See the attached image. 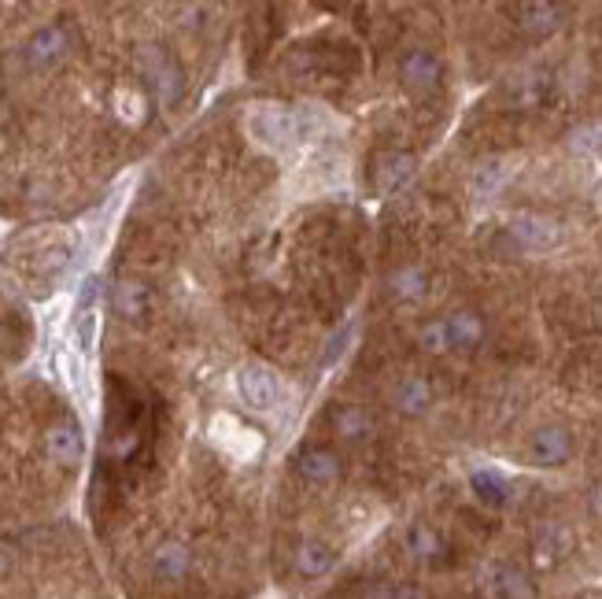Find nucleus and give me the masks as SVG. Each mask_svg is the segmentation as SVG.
Returning a JSON list of instances; mask_svg holds the SVG:
<instances>
[{
  "label": "nucleus",
  "mask_w": 602,
  "mask_h": 599,
  "mask_svg": "<svg viewBox=\"0 0 602 599\" xmlns=\"http://www.w3.org/2000/svg\"><path fill=\"white\" fill-rule=\"evenodd\" d=\"M71 45H74V37L67 26H41V30L26 41L23 56L34 71H49V67H56V63H63L71 56Z\"/></svg>",
  "instance_id": "nucleus-3"
},
{
  "label": "nucleus",
  "mask_w": 602,
  "mask_h": 599,
  "mask_svg": "<svg viewBox=\"0 0 602 599\" xmlns=\"http://www.w3.org/2000/svg\"><path fill=\"white\" fill-rule=\"evenodd\" d=\"M237 389H241V400L255 411H270L277 404V381L266 367H244L237 374Z\"/></svg>",
  "instance_id": "nucleus-10"
},
{
  "label": "nucleus",
  "mask_w": 602,
  "mask_h": 599,
  "mask_svg": "<svg viewBox=\"0 0 602 599\" xmlns=\"http://www.w3.org/2000/svg\"><path fill=\"white\" fill-rule=\"evenodd\" d=\"M97 296H100V282L97 278H89V282L82 285V296H78V341H82V348H89L93 344V322H97Z\"/></svg>",
  "instance_id": "nucleus-22"
},
{
  "label": "nucleus",
  "mask_w": 602,
  "mask_h": 599,
  "mask_svg": "<svg viewBox=\"0 0 602 599\" xmlns=\"http://www.w3.org/2000/svg\"><path fill=\"white\" fill-rule=\"evenodd\" d=\"M388 404L396 407L399 415L407 418H422L429 407H433V385L425 378H399L396 385H392V392H388Z\"/></svg>",
  "instance_id": "nucleus-9"
},
{
  "label": "nucleus",
  "mask_w": 602,
  "mask_h": 599,
  "mask_svg": "<svg viewBox=\"0 0 602 599\" xmlns=\"http://www.w3.org/2000/svg\"><path fill=\"white\" fill-rule=\"evenodd\" d=\"M514 23H518V30L529 37V41H543V37L562 30L566 8H562L558 0H525L518 8V15H514Z\"/></svg>",
  "instance_id": "nucleus-5"
},
{
  "label": "nucleus",
  "mask_w": 602,
  "mask_h": 599,
  "mask_svg": "<svg viewBox=\"0 0 602 599\" xmlns=\"http://www.w3.org/2000/svg\"><path fill=\"white\" fill-rule=\"evenodd\" d=\"M410 174H414V156H407V152H381L374 163V185L381 193L399 189Z\"/></svg>",
  "instance_id": "nucleus-13"
},
{
  "label": "nucleus",
  "mask_w": 602,
  "mask_h": 599,
  "mask_svg": "<svg viewBox=\"0 0 602 599\" xmlns=\"http://www.w3.org/2000/svg\"><path fill=\"white\" fill-rule=\"evenodd\" d=\"M591 511H595V514L602 518V485H599L595 492H591Z\"/></svg>",
  "instance_id": "nucleus-26"
},
{
  "label": "nucleus",
  "mask_w": 602,
  "mask_h": 599,
  "mask_svg": "<svg viewBox=\"0 0 602 599\" xmlns=\"http://www.w3.org/2000/svg\"><path fill=\"white\" fill-rule=\"evenodd\" d=\"M488 592L492 596H532L536 588H532L529 574L514 563H503V566H492V574H488Z\"/></svg>",
  "instance_id": "nucleus-16"
},
{
  "label": "nucleus",
  "mask_w": 602,
  "mask_h": 599,
  "mask_svg": "<svg viewBox=\"0 0 602 599\" xmlns=\"http://www.w3.org/2000/svg\"><path fill=\"white\" fill-rule=\"evenodd\" d=\"M314 126H318L314 123V115H303V111H289V108H263L248 119L252 137L266 148L296 145L303 137H311Z\"/></svg>",
  "instance_id": "nucleus-1"
},
{
  "label": "nucleus",
  "mask_w": 602,
  "mask_h": 599,
  "mask_svg": "<svg viewBox=\"0 0 602 599\" xmlns=\"http://www.w3.org/2000/svg\"><path fill=\"white\" fill-rule=\"evenodd\" d=\"M418 344H422L425 352H433V355L451 352L455 344H451V330H447V318H433V322H425L422 330H418Z\"/></svg>",
  "instance_id": "nucleus-24"
},
{
  "label": "nucleus",
  "mask_w": 602,
  "mask_h": 599,
  "mask_svg": "<svg viewBox=\"0 0 602 599\" xmlns=\"http://www.w3.org/2000/svg\"><path fill=\"white\" fill-rule=\"evenodd\" d=\"M473 492H477V500L488 503V507H503L510 500V485H506L503 474H495V470H477L470 477Z\"/></svg>",
  "instance_id": "nucleus-21"
},
{
  "label": "nucleus",
  "mask_w": 602,
  "mask_h": 599,
  "mask_svg": "<svg viewBox=\"0 0 602 599\" xmlns=\"http://www.w3.org/2000/svg\"><path fill=\"white\" fill-rule=\"evenodd\" d=\"M111 304L119 311L122 318H145L152 311V289L141 282H119L115 285V296H111Z\"/></svg>",
  "instance_id": "nucleus-15"
},
{
  "label": "nucleus",
  "mask_w": 602,
  "mask_h": 599,
  "mask_svg": "<svg viewBox=\"0 0 602 599\" xmlns=\"http://www.w3.org/2000/svg\"><path fill=\"white\" fill-rule=\"evenodd\" d=\"M388 293L396 296V300H407V304L422 300V296L429 293V274H425V267H399L396 274L388 278Z\"/></svg>",
  "instance_id": "nucleus-20"
},
{
  "label": "nucleus",
  "mask_w": 602,
  "mask_h": 599,
  "mask_svg": "<svg viewBox=\"0 0 602 599\" xmlns=\"http://www.w3.org/2000/svg\"><path fill=\"white\" fill-rule=\"evenodd\" d=\"M193 570V551L189 544H178V540H170V544H159L156 555H152V574L159 581H181V577H189Z\"/></svg>",
  "instance_id": "nucleus-12"
},
{
  "label": "nucleus",
  "mask_w": 602,
  "mask_h": 599,
  "mask_svg": "<svg viewBox=\"0 0 602 599\" xmlns=\"http://www.w3.org/2000/svg\"><path fill=\"white\" fill-rule=\"evenodd\" d=\"M499 178H503V167H499V163H492V171L484 167L481 178H477V193H488V189H495V185H499Z\"/></svg>",
  "instance_id": "nucleus-25"
},
{
  "label": "nucleus",
  "mask_w": 602,
  "mask_h": 599,
  "mask_svg": "<svg viewBox=\"0 0 602 599\" xmlns=\"http://www.w3.org/2000/svg\"><path fill=\"white\" fill-rule=\"evenodd\" d=\"M510 237L525 252H551L562 245V226L547 215H518L510 222Z\"/></svg>",
  "instance_id": "nucleus-6"
},
{
  "label": "nucleus",
  "mask_w": 602,
  "mask_h": 599,
  "mask_svg": "<svg viewBox=\"0 0 602 599\" xmlns=\"http://www.w3.org/2000/svg\"><path fill=\"white\" fill-rule=\"evenodd\" d=\"M333 563H337V555H333V548L322 544V540H307V544H300V551H296V570H300V577H322L333 570Z\"/></svg>",
  "instance_id": "nucleus-19"
},
{
  "label": "nucleus",
  "mask_w": 602,
  "mask_h": 599,
  "mask_svg": "<svg viewBox=\"0 0 602 599\" xmlns=\"http://www.w3.org/2000/svg\"><path fill=\"white\" fill-rule=\"evenodd\" d=\"M137 67H141V78L148 82L159 104H167V108L178 104L181 93H185V78H181V67L174 63V56H167L163 49H145Z\"/></svg>",
  "instance_id": "nucleus-2"
},
{
  "label": "nucleus",
  "mask_w": 602,
  "mask_h": 599,
  "mask_svg": "<svg viewBox=\"0 0 602 599\" xmlns=\"http://www.w3.org/2000/svg\"><path fill=\"white\" fill-rule=\"evenodd\" d=\"M599 152H602V141H599Z\"/></svg>",
  "instance_id": "nucleus-29"
},
{
  "label": "nucleus",
  "mask_w": 602,
  "mask_h": 599,
  "mask_svg": "<svg viewBox=\"0 0 602 599\" xmlns=\"http://www.w3.org/2000/svg\"><path fill=\"white\" fill-rule=\"evenodd\" d=\"M0 126H8V104L0 100Z\"/></svg>",
  "instance_id": "nucleus-27"
},
{
  "label": "nucleus",
  "mask_w": 602,
  "mask_h": 599,
  "mask_svg": "<svg viewBox=\"0 0 602 599\" xmlns=\"http://www.w3.org/2000/svg\"><path fill=\"white\" fill-rule=\"evenodd\" d=\"M403 544H407V551L418 559V563H440L444 559V540H440V533L429 526H410L407 537H403Z\"/></svg>",
  "instance_id": "nucleus-18"
},
{
  "label": "nucleus",
  "mask_w": 602,
  "mask_h": 599,
  "mask_svg": "<svg viewBox=\"0 0 602 599\" xmlns=\"http://www.w3.org/2000/svg\"><path fill=\"white\" fill-rule=\"evenodd\" d=\"M333 429H337V437H344L348 444H359V441H366L370 433H374V418L366 415L362 407H355V404H340V407H333Z\"/></svg>",
  "instance_id": "nucleus-14"
},
{
  "label": "nucleus",
  "mask_w": 602,
  "mask_h": 599,
  "mask_svg": "<svg viewBox=\"0 0 602 599\" xmlns=\"http://www.w3.org/2000/svg\"><path fill=\"white\" fill-rule=\"evenodd\" d=\"M543 97H547V78H540V74L518 78V82L510 86V104H514V108H532V104H540Z\"/></svg>",
  "instance_id": "nucleus-23"
},
{
  "label": "nucleus",
  "mask_w": 602,
  "mask_h": 599,
  "mask_svg": "<svg viewBox=\"0 0 602 599\" xmlns=\"http://www.w3.org/2000/svg\"><path fill=\"white\" fill-rule=\"evenodd\" d=\"M440 60H436L429 49H410L399 63V78H403V86L410 93H418V97H429L436 86H440Z\"/></svg>",
  "instance_id": "nucleus-7"
},
{
  "label": "nucleus",
  "mask_w": 602,
  "mask_h": 599,
  "mask_svg": "<svg viewBox=\"0 0 602 599\" xmlns=\"http://www.w3.org/2000/svg\"><path fill=\"white\" fill-rule=\"evenodd\" d=\"M447 330H451V344L455 348H466V352H473V348H481L484 344V318L477 315V311H455V315L447 318Z\"/></svg>",
  "instance_id": "nucleus-17"
},
{
  "label": "nucleus",
  "mask_w": 602,
  "mask_h": 599,
  "mask_svg": "<svg viewBox=\"0 0 602 599\" xmlns=\"http://www.w3.org/2000/svg\"><path fill=\"white\" fill-rule=\"evenodd\" d=\"M45 452H49L52 463L67 466V470H74V466L82 463L85 441H82V429H78V422L63 418V422H56V426L45 429Z\"/></svg>",
  "instance_id": "nucleus-8"
},
{
  "label": "nucleus",
  "mask_w": 602,
  "mask_h": 599,
  "mask_svg": "<svg viewBox=\"0 0 602 599\" xmlns=\"http://www.w3.org/2000/svg\"><path fill=\"white\" fill-rule=\"evenodd\" d=\"M296 470L311 485H333L340 477V455L333 448H303L300 459H296Z\"/></svg>",
  "instance_id": "nucleus-11"
},
{
  "label": "nucleus",
  "mask_w": 602,
  "mask_h": 599,
  "mask_svg": "<svg viewBox=\"0 0 602 599\" xmlns=\"http://www.w3.org/2000/svg\"><path fill=\"white\" fill-rule=\"evenodd\" d=\"M573 459V433L566 426H540L529 437V463L554 470Z\"/></svg>",
  "instance_id": "nucleus-4"
},
{
  "label": "nucleus",
  "mask_w": 602,
  "mask_h": 599,
  "mask_svg": "<svg viewBox=\"0 0 602 599\" xmlns=\"http://www.w3.org/2000/svg\"><path fill=\"white\" fill-rule=\"evenodd\" d=\"M595 204H599V208H602V182L595 185Z\"/></svg>",
  "instance_id": "nucleus-28"
}]
</instances>
